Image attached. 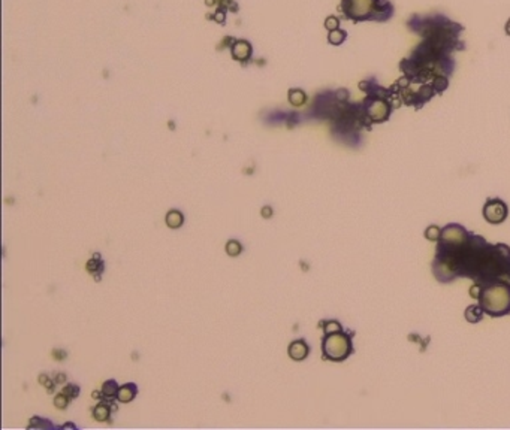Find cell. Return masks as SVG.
I'll return each mask as SVG.
<instances>
[{
	"mask_svg": "<svg viewBox=\"0 0 510 430\" xmlns=\"http://www.w3.org/2000/svg\"><path fill=\"white\" fill-rule=\"evenodd\" d=\"M87 271L91 275H101L104 272V263L101 261V256L94 254L93 258L87 263Z\"/></svg>",
	"mask_w": 510,
	"mask_h": 430,
	"instance_id": "8fae6325",
	"label": "cell"
},
{
	"mask_svg": "<svg viewBox=\"0 0 510 430\" xmlns=\"http://www.w3.org/2000/svg\"><path fill=\"white\" fill-rule=\"evenodd\" d=\"M250 54H251V45L246 40H238L232 45V57L235 60L244 62L250 57Z\"/></svg>",
	"mask_w": 510,
	"mask_h": 430,
	"instance_id": "52a82bcc",
	"label": "cell"
},
{
	"mask_svg": "<svg viewBox=\"0 0 510 430\" xmlns=\"http://www.w3.org/2000/svg\"><path fill=\"white\" fill-rule=\"evenodd\" d=\"M504 30H506V33L510 36V18L507 19V23H506V26H504Z\"/></svg>",
	"mask_w": 510,
	"mask_h": 430,
	"instance_id": "603a6c76",
	"label": "cell"
},
{
	"mask_svg": "<svg viewBox=\"0 0 510 430\" xmlns=\"http://www.w3.org/2000/svg\"><path fill=\"white\" fill-rule=\"evenodd\" d=\"M65 379H66V375H65V374H58V375L55 377V384H62V382H65Z\"/></svg>",
	"mask_w": 510,
	"mask_h": 430,
	"instance_id": "7402d4cb",
	"label": "cell"
},
{
	"mask_svg": "<svg viewBox=\"0 0 510 430\" xmlns=\"http://www.w3.org/2000/svg\"><path fill=\"white\" fill-rule=\"evenodd\" d=\"M337 330H341V326L337 321H328L325 324V333H332V332H337Z\"/></svg>",
	"mask_w": 510,
	"mask_h": 430,
	"instance_id": "ffe728a7",
	"label": "cell"
},
{
	"mask_svg": "<svg viewBox=\"0 0 510 430\" xmlns=\"http://www.w3.org/2000/svg\"><path fill=\"white\" fill-rule=\"evenodd\" d=\"M109 415H111V408L108 405H104V403L97 405L93 409V418L97 420V421H106L109 418Z\"/></svg>",
	"mask_w": 510,
	"mask_h": 430,
	"instance_id": "7c38bea8",
	"label": "cell"
},
{
	"mask_svg": "<svg viewBox=\"0 0 510 430\" xmlns=\"http://www.w3.org/2000/svg\"><path fill=\"white\" fill-rule=\"evenodd\" d=\"M308 353H310V348L304 339H297L289 345V356L295 361L304 360L308 356Z\"/></svg>",
	"mask_w": 510,
	"mask_h": 430,
	"instance_id": "8992f818",
	"label": "cell"
},
{
	"mask_svg": "<svg viewBox=\"0 0 510 430\" xmlns=\"http://www.w3.org/2000/svg\"><path fill=\"white\" fill-rule=\"evenodd\" d=\"M389 114H390V106L385 100L376 99L371 104H368L367 115H368L371 121H374V122H383L389 117Z\"/></svg>",
	"mask_w": 510,
	"mask_h": 430,
	"instance_id": "5b68a950",
	"label": "cell"
},
{
	"mask_svg": "<svg viewBox=\"0 0 510 430\" xmlns=\"http://www.w3.org/2000/svg\"><path fill=\"white\" fill-rule=\"evenodd\" d=\"M323 357L332 361L346 360L352 354V338L343 330L325 333L322 341Z\"/></svg>",
	"mask_w": 510,
	"mask_h": 430,
	"instance_id": "7a4b0ae2",
	"label": "cell"
},
{
	"mask_svg": "<svg viewBox=\"0 0 510 430\" xmlns=\"http://www.w3.org/2000/svg\"><path fill=\"white\" fill-rule=\"evenodd\" d=\"M307 100V96L304 91L301 90H290L289 91V102L293 105V106H301V105L305 104Z\"/></svg>",
	"mask_w": 510,
	"mask_h": 430,
	"instance_id": "4fadbf2b",
	"label": "cell"
},
{
	"mask_svg": "<svg viewBox=\"0 0 510 430\" xmlns=\"http://www.w3.org/2000/svg\"><path fill=\"white\" fill-rule=\"evenodd\" d=\"M338 26H340V19H338L337 17H328L326 19H325V27H326L329 32L337 30V29H338Z\"/></svg>",
	"mask_w": 510,
	"mask_h": 430,
	"instance_id": "d6986e66",
	"label": "cell"
},
{
	"mask_svg": "<svg viewBox=\"0 0 510 430\" xmlns=\"http://www.w3.org/2000/svg\"><path fill=\"white\" fill-rule=\"evenodd\" d=\"M165 221L168 224V227H171V229H178V227H181L183 223H184V215H183L181 211L171 209V211L166 214Z\"/></svg>",
	"mask_w": 510,
	"mask_h": 430,
	"instance_id": "9c48e42d",
	"label": "cell"
},
{
	"mask_svg": "<svg viewBox=\"0 0 510 430\" xmlns=\"http://www.w3.org/2000/svg\"><path fill=\"white\" fill-rule=\"evenodd\" d=\"M376 0H343V9L346 15L355 21L369 17Z\"/></svg>",
	"mask_w": 510,
	"mask_h": 430,
	"instance_id": "3957f363",
	"label": "cell"
},
{
	"mask_svg": "<svg viewBox=\"0 0 510 430\" xmlns=\"http://www.w3.org/2000/svg\"><path fill=\"white\" fill-rule=\"evenodd\" d=\"M344 39H346V32H344V30H340V29L329 32V36H328V40H329V44H332V45H340V44H343Z\"/></svg>",
	"mask_w": 510,
	"mask_h": 430,
	"instance_id": "9a60e30c",
	"label": "cell"
},
{
	"mask_svg": "<svg viewBox=\"0 0 510 430\" xmlns=\"http://www.w3.org/2000/svg\"><path fill=\"white\" fill-rule=\"evenodd\" d=\"M136 395H138V387L133 382H129V384H124V385H122L119 388L117 399L122 403H129V402H132L136 397Z\"/></svg>",
	"mask_w": 510,
	"mask_h": 430,
	"instance_id": "ba28073f",
	"label": "cell"
},
{
	"mask_svg": "<svg viewBox=\"0 0 510 430\" xmlns=\"http://www.w3.org/2000/svg\"><path fill=\"white\" fill-rule=\"evenodd\" d=\"M68 402H69V397L65 395V393H58V395L54 397V406L57 409H66Z\"/></svg>",
	"mask_w": 510,
	"mask_h": 430,
	"instance_id": "2e32d148",
	"label": "cell"
},
{
	"mask_svg": "<svg viewBox=\"0 0 510 430\" xmlns=\"http://www.w3.org/2000/svg\"><path fill=\"white\" fill-rule=\"evenodd\" d=\"M425 236H426L429 241H439L440 238H441V232H440V229H437L436 226H431V227L426 229Z\"/></svg>",
	"mask_w": 510,
	"mask_h": 430,
	"instance_id": "ac0fdd59",
	"label": "cell"
},
{
	"mask_svg": "<svg viewBox=\"0 0 510 430\" xmlns=\"http://www.w3.org/2000/svg\"><path fill=\"white\" fill-rule=\"evenodd\" d=\"M271 215H272V208L269 207L262 208V217H265V218H271Z\"/></svg>",
	"mask_w": 510,
	"mask_h": 430,
	"instance_id": "44dd1931",
	"label": "cell"
},
{
	"mask_svg": "<svg viewBox=\"0 0 510 430\" xmlns=\"http://www.w3.org/2000/svg\"><path fill=\"white\" fill-rule=\"evenodd\" d=\"M226 253H228V256H230V257H237V256H240L243 253V245L238 241L232 239V241H229L226 243Z\"/></svg>",
	"mask_w": 510,
	"mask_h": 430,
	"instance_id": "5bb4252c",
	"label": "cell"
},
{
	"mask_svg": "<svg viewBox=\"0 0 510 430\" xmlns=\"http://www.w3.org/2000/svg\"><path fill=\"white\" fill-rule=\"evenodd\" d=\"M119 384L114 381V379H109V381H106L105 384H104V387H102V396L105 397V399H108V400H111V399H117V393H119Z\"/></svg>",
	"mask_w": 510,
	"mask_h": 430,
	"instance_id": "30bf717a",
	"label": "cell"
},
{
	"mask_svg": "<svg viewBox=\"0 0 510 430\" xmlns=\"http://www.w3.org/2000/svg\"><path fill=\"white\" fill-rule=\"evenodd\" d=\"M93 397H94V399H101V397H104V396H101L99 392H93Z\"/></svg>",
	"mask_w": 510,
	"mask_h": 430,
	"instance_id": "cb8c5ba5",
	"label": "cell"
},
{
	"mask_svg": "<svg viewBox=\"0 0 510 430\" xmlns=\"http://www.w3.org/2000/svg\"><path fill=\"white\" fill-rule=\"evenodd\" d=\"M483 217L493 224L503 223L507 217V207L500 199H489L483 207Z\"/></svg>",
	"mask_w": 510,
	"mask_h": 430,
	"instance_id": "277c9868",
	"label": "cell"
},
{
	"mask_svg": "<svg viewBox=\"0 0 510 430\" xmlns=\"http://www.w3.org/2000/svg\"><path fill=\"white\" fill-rule=\"evenodd\" d=\"M479 302L483 312L493 315V317H501L510 312V285L509 284H493L485 289L479 294Z\"/></svg>",
	"mask_w": 510,
	"mask_h": 430,
	"instance_id": "6da1fadb",
	"label": "cell"
},
{
	"mask_svg": "<svg viewBox=\"0 0 510 430\" xmlns=\"http://www.w3.org/2000/svg\"><path fill=\"white\" fill-rule=\"evenodd\" d=\"M62 393H65V395L68 396L69 400H71V399H76L78 395H80V387L75 385V384H69V385H66V387L62 390Z\"/></svg>",
	"mask_w": 510,
	"mask_h": 430,
	"instance_id": "e0dca14e",
	"label": "cell"
}]
</instances>
